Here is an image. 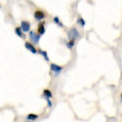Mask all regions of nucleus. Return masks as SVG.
<instances>
[{
    "mask_svg": "<svg viewBox=\"0 0 122 122\" xmlns=\"http://www.w3.org/2000/svg\"><path fill=\"white\" fill-rule=\"evenodd\" d=\"M20 30H22V33H28V32H30V21L28 20H21L20 21Z\"/></svg>",
    "mask_w": 122,
    "mask_h": 122,
    "instance_id": "nucleus-4",
    "label": "nucleus"
},
{
    "mask_svg": "<svg viewBox=\"0 0 122 122\" xmlns=\"http://www.w3.org/2000/svg\"><path fill=\"white\" fill-rule=\"evenodd\" d=\"M79 36H81V33L78 32L76 28H71L67 33L68 40H75L76 41V39L79 38Z\"/></svg>",
    "mask_w": 122,
    "mask_h": 122,
    "instance_id": "nucleus-1",
    "label": "nucleus"
},
{
    "mask_svg": "<svg viewBox=\"0 0 122 122\" xmlns=\"http://www.w3.org/2000/svg\"><path fill=\"white\" fill-rule=\"evenodd\" d=\"M38 34H39L40 36H43L45 35V32H46V24L45 21H41L39 25H38Z\"/></svg>",
    "mask_w": 122,
    "mask_h": 122,
    "instance_id": "nucleus-7",
    "label": "nucleus"
},
{
    "mask_svg": "<svg viewBox=\"0 0 122 122\" xmlns=\"http://www.w3.org/2000/svg\"><path fill=\"white\" fill-rule=\"evenodd\" d=\"M74 46H75V40H69L66 43V47L69 49V50H71V49L73 48Z\"/></svg>",
    "mask_w": 122,
    "mask_h": 122,
    "instance_id": "nucleus-13",
    "label": "nucleus"
},
{
    "mask_svg": "<svg viewBox=\"0 0 122 122\" xmlns=\"http://www.w3.org/2000/svg\"><path fill=\"white\" fill-rule=\"evenodd\" d=\"M38 54H41V55L45 58L46 61H50V58H49V56H48L47 51H44V50H38Z\"/></svg>",
    "mask_w": 122,
    "mask_h": 122,
    "instance_id": "nucleus-9",
    "label": "nucleus"
},
{
    "mask_svg": "<svg viewBox=\"0 0 122 122\" xmlns=\"http://www.w3.org/2000/svg\"><path fill=\"white\" fill-rule=\"evenodd\" d=\"M50 69H51L52 72H54L55 75H58L59 73H61V71L63 70V67L58 65V64H56V63H51L50 64Z\"/></svg>",
    "mask_w": 122,
    "mask_h": 122,
    "instance_id": "nucleus-3",
    "label": "nucleus"
},
{
    "mask_svg": "<svg viewBox=\"0 0 122 122\" xmlns=\"http://www.w3.org/2000/svg\"><path fill=\"white\" fill-rule=\"evenodd\" d=\"M34 17H35L37 20L41 21V20H45V17H46V13L44 12L43 10H36V11H35V13H34Z\"/></svg>",
    "mask_w": 122,
    "mask_h": 122,
    "instance_id": "nucleus-5",
    "label": "nucleus"
},
{
    "mask_svg": "<svg viewBox=\"0 0 122 122\" xmlns=\"http://www.w3.org/2000/svg\"><path fill=\"white\" fill-rule=\"evenodd\" d=\"M14 32H15V34H16V35L20 37V38H25V34L22 33V30H20V26H16V28L14 29Z\"/></svg>",
    "mask_w": 122,
    "mask_h": 122,
    "instance_id": "nucleus-10",
    "label": "nucleus"
},
{
    "mask_svg": "<svg viewBox=\"0 0 122 122\" xmlns=\"http://www.w3.org/2000/svg\"><path fill=\"white\" fill-rule=\"evenodd\" d=\"M30 39L32 41V44H38L40 42L41 36L39 34H37L36 32H34V30H30Z\"/></svg>",
    "mask_w": 122,
    "mask_h": 122,
    "instance_id": "nucleus-2",
    "label": "nucleus"
},
{
    "mask_svg": "<svg viewBox=\"0 0 122 122\" xmlns=\"http://www.w3.org/2000/svg\"><path fill=\"white\" fill-rule=\"evenodd\" d=\"M76 24L79 25L81 26V28H83V26L86 25V20H83L82 17H78V18H77V20H76Z\"/></svg>",
    "mask_w": 122,
    "mask_h": 122,
    "instance_id": "nucleus-14",
    "label": "nucleus"
},
{
    "mask_svg": "<svg viewBox=\"0 0 122 122\" xmlns=\"http://www.w3.org/2000/svg\"><path fill=\"white\" fill-rule=\"evenodd\" d=\"M0 8H1V4H0Z\"/></svg>",
    "mask_w": 122,
    "mask_h": 122,
    "instance_id": "nucleus-17",
    "label": "nucleus"
},
{
    "mask_svg": "<svg viewBox=\"0 0 122 122\" xmlns=\"http://www.w3.org/2000/svg\"><path fill=\"white\" fill-rule=\"evenodd\" d=\"M38 118H39V115H37V114H33V113H30L29 114L28 116H26V119H28L29 121H35L37 120Z\"/></svg>",
    "mask_w": 122,
    "mask_h": 122,
    "instance_id": "nucleus-11",
    "label": "nucleus"
},
{
    "mask_svg": "<svg viewBox=\"0 0 122 122\" xmlns=\"http://www.w3.org/2000/svg\"><path fill=\"white\" fill-rule=\"evenodd\" d=\"M120 99H121V102H122V94L120 95Z\"/></svg>",
    "mask_w": 122,
    "mask_h": 122,
    "instance_id": "nucleus-16",
    "label": "nucleus"
},
{
    "mask_svg": "<svg viewBox=\"0 0 122 122\" xmlns=\"http://www.w3.org/2000/svg\"><path fill=\"white\" fill-rule=\"evenodd\" d=\"M53 21H54V24H56L58 26H60V28H63L64 25L62 24V21L60 20V18L58 16H54V18H53Z\"/></svg>",
    "mask_w": 122,
    "mask_h": 122,
    "instance_id": "nucleus-12",
    "label": "nucleus"
},
{
    "mask_svg": "<svg viewBox=\"0 0 122 122\" xmlns=\"http://www.w3.org/2000/svg\"><path fill=\"white\" fill-rule=\"evenodd\" d=\"M43 97L45 99H51L53 97V94H52V92L50 90H48V89H46L43 91Z\"/></svg>",
    "mask_w": 122,
    "mask_h": 122,
    "instance_id": "nucleus-8",
    "label": "nucleus"
},
{
    "mask_svg": "<svg viewBox=\"0 0 122 122\" xmlns=\"http://www.w3.org/2000/svg\"><path fill=\"white\" fill-rule=\"evenodd\" d=\"M46 102H47L48 108H51V107L53 106V103H52V101H51V99H46Z\"/></svg>",
    "mask_w": 122,
    "mask_h": 122,
    "instance_id": "nucleus-15",
    "label": "nucleus"
},
{
    "mask_svg": "<svg viewBox=\"0 0 122 122\" xmlns=\"http://www.w3.org/2000/svg\"><path fill=\"white\" fill-rule=\"evenodd\" d=\"M25 49H28L29 51L32 52L33 54H38L37 48L35 47V45L32 44L30 42H25Z\"/></svg>",
    "mask_w": 122,
    "mask_h": 122,
    "instance_id": "nucleus-6",
    "label": "nucleus"
}]
</instances>
